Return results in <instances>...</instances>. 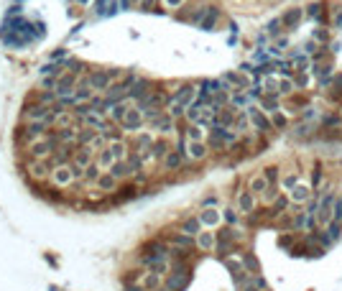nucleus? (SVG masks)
I'll return each mask as SVG.
<instances>
[{"mask_svg":"<svg viewBox=\"0 0 342 291\" xmlns=\"http://www.w3.org/2000/svg\"><path fill=\"white\" fill-rule=\"evenodd\" d=\"M95 184H97V192H102V194H113V192L118 189V179H115L110 171H102L100 179H97Z\"/></svg>","mask_w":342,"mask_h":291,"instance_id":"obj_18","label":"nucleus"},{"mask_svg":"<svg viewBox=\"0 0 342 291\" xmlns=\"http://www.w3.org/2000/svg\"><path fill=\"white\" fill-rule=\"evenodd\" d=\"M207 13H209V5H200V8H197V10L192 13V18H189V21H192L194 26H200V23H202V21L207 18Z\"/></svg>","mask_w":342,"mask_h":291,"instance_id":"obj_40","label":"nucleus"},{"mask_svg":"<svg viewBox=\"0 0 342 291\" xmlns=\"http://www.w3.org/2000/svg\"><path fill=\"white\" fill-rule=\"evenodd\" d=\"M133 110V102L131 100H125V102H120V105H115L113 107V113H110V118L115 120V123H123L125 118H128V113Z\"/></svg>","mask_w":342,"mask_h":291,"instance_id":"obj_25","label":"nucleus"},{"mask_svg":"<svg viewBox=\"0 0 342 291\" xmlns=\"http://www.w3.org/2000/svg\"><path fill=\"white\" fill-rule=\"evenodd\" d=\"M271 123H274V128L283 131V128L289 125V118H286V115H283V113L278 110V113H274V115H271Z\"/></svg>","mask_w":342,"mask_h":291,"instance_id":"obj_45","label":"nucleus"},{"mask_svg":"<svg viewBox=\"0 0 342 291\" xmlns=\"http://www.w3.org/2000/svg\"><path fill=\"white\" fill-rule=\"evenodd\" d=\"M169 151H171V146H169V141H166V138H158V141L153 143V148H151L153 158H161V161L166 158V153H169Z\"/></svg>","mask_w":342,"mask_h":291,"instance_id":"obj_30","label":"nucleus"},{"mask_svg":"<svg viewBox=\"0 0 342 291\" xmlns=\"http://www.w3.org/2000/svg\"><path fill=\"white\" fill-rule=\"evenodd\" d=\"M294 133L304 138V136H309V133H312V125H307V123H299V125L294 128Z\"/></svg>","mask_w":342,"mask_h":291,"instance_id":"obj_51","label":"nucleus"},{"mask_svg":"<svg viewBox=\"0 0 342 291\" xmlns=\"http://www.w3.org/2000/svg\"><path fill=\"white\" fill-rule=\"evenodd\" d=\"M248 102V95L245 92H232L230 95V107H243Z\"/></svg>","mask_w":342,"mask_h":291,"instance_id":"obj_42","label":"nucleus"},{"mask_svg":"<svg viewBox=\"0 0 342 291\" xmlns=\"http://www.w3.org/2000/svg\"><path fill=\"white\" fill-rule=\"evenodd\" d=\"M335 28H340L342 31V5L340 8H335Z\"/></svg>","mask_w":342,"mask_h":291,"instance_id":"obj_56","label":"nucleus"},{"mask_svg":"<svg viewBox=\"0 0 342 291\" xmlns=\"http://www.w3.org/2000/svg\"><path fill=\"white\" fill-rule=\"evenodd\" d=\"M332 220H335V194L330 192V184H327L322 189V199L317 205V225L319 227H327Z\"/></svg>","mask_w":342,"mask_h":291,"instance_id":"obj_1","label":"nucleus"},{"mask_svg":"<svg viewBox=\"0 0 342 291\" xmlns=\"http://www.w3.org/2000/svg\"><path fill=\"white\" fill-rule=\"evenodd\" d=\"M192 281V268H174L169 276H166V289L169 291H184Z\"/></svg>","mask_w":342,"mask_h":291,"instance_id":"obj_4","label":"nucleus"},{"mask_svg":"<svg viewBox=\"0 0 342 291\" xmlns=\"http://www.w3.org/2000/svg\"><path fill=\"white\" fill-rule=\"evenodd\" d=\"M194 240H197V248L200 250H214V245H217V235L209 232V230H202Z\"/></svg>","mask_w":342,"mask_h":291,"instance_id":"obj_21","label":"nucleus"},{"mask_svg":"<svg viewBox=\"0 0 342 291\" xmlns=\"http://www.w3.org/2000/svg\"><path fill=\"white\" fill-rule=\"evenodd\" d=\"M161 281H164V276H158V274H153V271H143V274L138 276V284H140L146 291H158L161 289Z\"/></svg>","mask_w":342,"mask_h":291,"instance_id":"obj_17","label":"nucleus"},{"mask_svg":"<svg viewBox=\"0 0 342 291\" xmlns=\"http://www.w3.org/2000/svg\"><path fill=\"white\" fill-rule=\"evenodd\" d=\"M207 143L205 141H189L187 143V161H205L207 158Z\"/></svg>","mask_w":342,"mask_h":291,"instance_id":"obj_15","label":"nucleus"},{"mask_svg":"<svg viewBox=\"0 0 342 291\" xmlns=\"http://www.w3.org/2000/svg\"><path fill=\"white\" fill-rule=\"evenodd\" d=\"M169 245H171V250L174 253H192V248L197 245V240L194 238H189V235H184V232H171V238H169Z\"/></svg>","mask_w":342,"mask_h":291,"instance_id":"obj_8","label":"nucleus"},{"mask_svg":"<svg viewBox=\"0 0 342 291\" xmlns=\"http://www.w3.org/2000/svg\"><path fill=\"white\" fill-rule=\"evenodd\" d=\"M325 232H327V235H330V240L335 243V240H337V238L342 235V222H337V220H332V222L327 225V230H325Z\"/></svg>","mask_w":342,"mask_h":291,"instance_id":"obj_39","label":"nucleus"},{"mask_svg":"<svg viewBox=\"0 0 342 291\" xmlns=\"http://www.w3.org/2000/svg\"><path fill=\"white\" fill-rule=\"evenodd\" d=\"M184 161H187V156H184L179 148H171V151L166 153V158H164V171H176V169H182Z\"/></svg>","mask_w":342,"mask_h":291,"instance_id":"obj_16","label":"nucleus"},{"mask_svg":"<svg viewBox=\"0 0 342 291\" xmlns=\"http://www.w3.org/2000/svg\"><path fill=\"white\" fill-rule=\"evenodd\" d=\"M278 197H281V192H278V184H271V187H268L263 194H261V199H263L266 205H271V207H274V202L278 199Z\"/></svg>","mask_w":342,"mask_h":291,"instance_id":"obj_36","label":"nucleus"},{"mask_svg":"<svg viewBox=\"0 0 342 291\" xmlns=\"http://www.w3.org/2000/svg\"><path fill=\"white\" fill-rule=\"evenodd\" d=\"M294 92H296V82L291 77H281L278 79V95L281 97H291Z\"/></svg>","mask_w":342,"mask_h":291,"instance_id":"obj_27","label":"nucleus"},{"mask_svg":"<svg viewBox=\"0 0 342 291\" xmlns=\"http://www.w3.org/2000/svg\"><path fill=\"white\" fill-rule=\"evenodd\" d=\"M294 67L299 69V74H304V72H307V67H309V59H307V57L301 54V57H299V59L294 62Z\"/></svg>","mask_w":342,"mask_h":291,"instance_id":"obj_50","label":"nucleus"},{"mask_svg":"<svg viewBox=\"0 0 342 291\" xmlns=\"http://www.w3.org/2000/svg\"><path fill=\"white\" fill-rule=\"evenodd\" d=\"M314 118V107H304L301 110V123H307V120H312Z\"/></svg>","mask_w":342,"mask_h":291,"instance_id":"obj_55","label":"nucleus"},{"mask_svg":"<svg viewBox=\"0 0 342 291\" xmlns=\"http://www.w3.org/2000/svg\"><path fill=\"white\" fill-rule=\"evenodd\" d=\"M125 291H146L140 284H125Z\"/></svg>","mask_w":342,"mask_h":291,"instance_id":"obj_59","label":"nucleus"},{"mask_svg":"<svg viewBox=\"0 0 342 291\" xmlns=\"http://www.w3.org/2000/svg\"><path fill=\"white\" fill-rule=\"evenodd\" d=\"M148 95H151V82H148V79H138L136 84H131V89H128V100H131V102H133V100L140 102V100L148 97Z\"/></svg>","mask_w":342,"mask_h":291,"instance_id":"obj_14","label":"nucleus"},{"mask_svg":"<svg viewBox=\"0 0 342 291\" xmlns=\"http://www.w3.org/2000/svg\"><path fill=\"white\" fill-rule=\"evenodd\" d=\"M248 115H250V125L256 128V133L261 136V138H266V136H271L274 133V123H271V118L261 110V107H248Z\"/></svg>","mask_w":342,"mask_h":291,"instance_id":"obj_3","label":"nucleus"},{"mask_svg":"<svg viewBox=\"0 0 342 291\" xmlns=\"http://www.w3.org/2000/svg\"><path fill=\"white\" fill-rule=\"evenodd\" d=\"M131 3H133V5H140V0H131Z\"/></svg>","mask_w":342,"mask_h":291,"instance_id":"obj_61","label":"nucleus"},{"mask_svg":"<svg viewBox=\"0 0 342 291\" xmlns=\"http://www.w3.org/2000/svg\"><path fill=\"white\" fill-rule=\"evenodd\" d=\"M51 171H54V166H51V161L49 158H44V161H28V176L31 179H36V181H46V179H51Z\"/></svg>","mask_w":342,"mask_h":291,"instance_id":"obj_6","label":"nucleus"},{"mask_svg":"<svg viewBox=\"0 0 342 291\" xmlns=\"http://www.w3.org/2000/svg\"><path fill=\"white\" fill-rule=\"evenodd\" d=\"M151 131H156V133H161V136H171V133H176V120H174L169 113H161V115L151 123Z\"/></svg>","mask_w":342,"mask_h":291,"instance_id":"obj_10","label":"nucleus"},{"mask_svg":"<svg viewBox=\"0 0 342 291\" xmlns=\"http://www.w3.org/2000/svg\"><path fill=\"white\" fill-rule=\"evenodd\" d=\"M92 148L89 146H79L77 151H74V156H71V163H74V169H77V179L79 176H84V171L92 166Z\"/></svg>","mask_w":342,"mask_h":291,"instance_id":"obj_5","label":"nucleus"},{"mask_svg":"<svg viewBox=\"0 0 342 291\" xmlns=\"http://www.w3.org/2000/svg\"><path fill=\"white\" fill-rule=\"evenodd\" d=\"M312 194H314V192H312V187H309V184H304V181H299V184L289 192L291 205H299V207H301V205H307V202L312 199Z\"/></svg>","mask_w":342,"mask_h":291,"instance_id":"obj_11","label":"nucleus"},{"mask_svg":"<svg viewBox=\"0 0 342 291\" xmlns=\"http://www.w3.org/2000/svg\"><path fill=\"white\" fill-rule=\"evenodd\" d=\"M138 8H140V10H151V8H153V0H140Z\"/></svg>","mask_w":342,"mask_h":291,"instance_id":"obj_58","label":"nucleus"},{"mask_svg":"<svg viewBox=\"0 0 342 291\" xmlns=\"http://www.w3.org/2000/svg\"><path fill=\"white\" fill-rule=\"evenodd\" d=\"M217 18H220V10L214 8V5H209V13H207V18L200 23V28L202 31H212L214 28V23H217Z\"/></svg>","mask_w":342,"mask_h":291,"instance_id":"obj_32","label":"nucleus"},{"mask_svg":"<svg viewBox=\"0 0 342 291\" xmlns=\"http://www.w3.org/2000/svg\"><path fill=\"white\" fill-rule=\"evenodd\" d=\"M278 171H281L278 166H266V169H263V176L268 179V184H278V176H281Z\"/></svg>","mask_w":342,"mask_h":291,"instance_id":"obj_47","label":"nucleus"},{"mask_svg":"<svg viewBox=\"0 0 342 291\" xmlns=\"http://www.w3.org/2000/svg\"><path fill=\"white\" fill-rule=\"evenodd\" d=\"M301 18H304V10H301V8H289V10L281 15V23H283V28H296Z\"/></svg>","mask_w":342,"mask_h":291,"instance_id":"obj_20","label":"nucleus"},{"mask_svg":"<svg viewBox=\"0 0 342 291\" xmlns=\"http://www.w3.org/2000/svg\"><path fill=\"white\" fill-rule=\"evenodd\" d=\"M158 291H169V289H166V286H161V289H158Z\"/></svg>","mask_w":342,"mask_h":291,"instance_id":"obj_62","label":"nucleus"},{"mask_svg":"<svg viewBox=\"0 0 342 291\" xmlns=\"http://www.w3.org/2000/svg\"><path fill=\"white\" fill-rule=\"evenodd\" d=\"M268 187H271V184H268V179L263 176V171H261V174H253V176L248 179V189H250L256 197H261V194H263Z\"/></svg>","mask_w":342,"mask_h":291,"instance_id":"obj_19","label":"nucleus"},{"mask_svg":"<svg viewBox=\"0 0 342 291\" xmlns=\"http://www.w3.org/2000/svg\"><path fill=\"white\" fill-rule=\"evenodd\" d=\"M307 13H309L312 18H319V15H325V5H322V3H312Z\"/></svg>","mask_w":342,"mask_h":291,"instance_id":"obj_49","label":"nucleus"},{"mask_svg":"<svg viewBox=\"0 0 342 291\" xmlns=\"http://www.w3.org/2000/svg\"><path fill=\"white\" fill-rule=\"evenodd\" d=\"M281 28H283L281 18H276V21H271V23H268V33H271V36H276V33H281Z\"/></svg>","mask_w":342,"mask_h":291,"instance_id":"obj_52","label":"nucleus"},{"mask_svg":"<svg viewBox=\"0 0 342 291\" xmlns=\"http://www.w3.org/2000/svg\"><path fill=\"white\" fill-rule=\"evenodd\" d=\"M263 92L266 95H278V79L276 77H268L266 82H263ZM281 97V95H278Z\"/></svg>","mask_w":342,"mask_h":291,"instance_id":"obj_46","label":"nucleus"},{"mask_svg":"<svg viewBox=\"0 0 342 291\" xmlns=\"http://www.w3.org/2000/svg\"><path fill=\"white\" fill-rule=\"evenodd\" d=\"M299 181H301V176H299V171H294V174H286V176L281 179V187H283L286 192H291Z\"/></svg>","mask_w":342,"mask_h":291,"instance_id":"obj_38","label":"nucleus"},{"mask_svg":"<svg viewBox=\"0 0 342 291\" xmlns=\"http://www.w3.org/2000/svg\"><path fill=\"white\" fill-rule=\"evenodd\" d=\"M187 0H164V5L169 8V10H176V8H182Z\"/></svg>","mask_w":342,"mask_h":291,"instance_id":"obj_54","label":"nucleus"},{"mask_svg":"<svg viewBox=\"0 0 342 291\" xmlns=\"http://www.w3.org/2000/svg\"><path fill=\"white\" fill-rule=\"evenodd\" d=\"M87 77H89V87L97 89V92H107L113 87V77H110L107 69H95V72H89Z\"/></svg>","mask_w":342,"mask_h":291,"instance_id":"obj_9","label":"nucleus"},{"mask_svg":"<svg viewBox=\"0 0 342 291\" xmlns=\"http://www.w3.org/2000/svg\"><path fill=\"white\" fill-rule=\"evenodd\" d=\"M340 115H342V102H340Z\"/></svg>","mask_w":342,"mask_h":291,"instance_id":"obj_63","label":"nucleus"},{"mask_svg":"<svg viewBox=\"0 0 342 291\" xmlns=\"http://www.w3.org/2000/svg\"><path fill=\"white\" fill-rule=\"evenodd\" d=\"M294 240H296V235L294 232H283L281 238H278V245L283 248V250H294L291 245H294Z\"/></svg>","mask_w":342,"mask_h":291,"instance_id":"obj_44","label":"nucleus"},{"mask_svg":"<svg viewBox=\"0 0 342 291\" xmlns=\"http://www.w3.org/2000/svg\"><path fill=\"white\" fill-rule=\"evenodd\" d=\"M59 102V97H57V92L54 89H44L41 95H39V105H46V107H54Z\"/></svg>","mask_w":342,"mask_h":291,"instance_id":"obj_33","label":"nucleus"},{"mask_svg":"<svg viewBox=\"0 0 342 291\" xmlns=\"http://www.w3.org/2000/svg\"><path fill=\"white\" fill-rule=\"evenodd\" d=\"M258 107L266 113V115H274L281 110V105H278V95H263L261 97V102H258Z\"/></svg>","mask_w":342,"mask_h":291,"instance_id":"obj_22","label":"nucleus"},{"mask_svg":"<svg viewBox=\"0 0 342 291\" xmlns=\"http://www.w3.org/2000/svg\"><path fill=\"white\" fill-rule=\"evenodd\" d=\"M194 84H182L171 97H169V102H179V105H184V107H189L192 105V100H194Z\"/></svg>","mask_w":342,"mask_h":291,"instance_id":"obj_12","label":"nucleus"},{"mask_svg":"<svg viewBox=\"0 0 342 291\" xmlns=\"http://www.w3.org/2000/svg\"><path fill=\"white\" fill-rule=\"evenodd\" d=\"M115 163H118V158L113 156V151H110V148H102L100 156H97V166H100L102 171H110Z\"/></svg>","mask_w":342,"mask_h":291,"instance_id":"obj_26","label":"nucleus"},{"mask_svg":"<svg viewBox=\"0 0 342 291\" xmlns=\"http://www.w3.org/2000/svg\"><path fill=\"white\" fill-rule=\"evenodd\" d=\"M110 174L120 181V179H128V176H133V171H131V166H128V161H118L113 169H110Z\"/></svg>","mask_w":342,"mask_h":291,"instance_id":"obj_28","label":"nucleus"},{"mask_svg":"<svg viewBox=\"0 0 342 291\" xmlns=\"http://www.w3.org/2000/svg\"><path fill=\"white\" fill-rule=\"evenodd\" d=\"M143 123H146V120H143V113H140L138 107H133V110L128 113V118L120 123V128H123V131H128V133H140Z\"/></svg>","mask_w":342,"mask_h":291,"instance_id":"obj_13","label":"nucleus"},{"mask_svg":"<svg viewBox=\"0 0 342 291\" xmlns=\"http://www.w3.org/2000/svg\"><path fill=\"white\" fill-rule=\"evenodd\" d=\"M322 128H325V131H330V128H342V115L340 113L325 115V118H322Z\"/></svg>","mask_w":342,"mask_h":291,"instance_id":"obj_34","label":"nucleus"},{"mask_svg":"<svg viewBox=\"0 0 342 291\" xmlns=\"http://www.w3.org/2000/svg\"><path fill=\"white\" fill-rule=\"evenodd\" d=\"M100 174H102V169H100L97 163H92V166L84 171V179H87V181H97V179H100Z\"/></svg>","mask_w":342,"mask_h":291,"instance_id":"obj_48","label":"nucleus"},{"mask_svg":"<svg viewBox=\"0 0 342 291\" xmlns=\"http://www.w3.org/2000/svg\"><path fill=\"white\" fill-rule=\"evenodd\" d=\"M74 179H77V169H74L71 161H69V163H62V166H54V171H51V184H54L57 189L71 187Z\"/></svg>","mask_w":342,"mask_h":291,"instance_id":"obj_2","label":"nucleus"},{"mask_svg":"<svg viewBox=\"0 0 342 291\" xmlns=\"http://www.w3.org/2000/svg\"><path fill=\"white\" fill-rule=\"evenodd\" d=\"M235 205H238V212H243V215H253L256 212V205H258V197L250 192V189H240L238 194H235Z\"/></svg>","mask_w":342,"mask_h":291,"instance_id":"obj_7","label":"nucleus"},{"mask_svg":"<svg viewBox=\"0 0 342 291\" xmlns=\"http://www.w3.org/2000/svg\"><path fill=\"white\" fill-rule=\"evenodd\" d=\"M217 205H220V199H217V197H214V194H209V197H205V199H202V207H214V210H217Z\"/></svg>","mask_w":342,"mask_h":291,"instance_id":"obj_53","label":"nucleus"},{"mask_svg":"<svg viewBox=\"0 0 342 291\" xmlns=\"http://www.w3.org/2000/svg\"><path fill=\"white\" fill-rule=\"evenodd\" d=\"M205 133H202V125H189L187 128V141H202Z\"/></svg>","mask_w":342,"mask_h":291,"instance_id":"obj_43","label":"nucleus"},{"mask_svg":"<svg viewBox=\"0 0 342 291\" xmlns=\"http://www.w3.org/2000/svg\"><path fill=\"white\" fill-rule=\"evenodd\" d=\"M289 207H291V197H289V194H281V197L274 202L276 215H283V212H289Z\"/></svg>","mask_w":342,"mask_h":291,"instance_id":"obj_37","label":"nucleus"},{"mask_svg":"<svg viewBox=\"0 0 342 291\" xmlns=\"http://www.w3.org/2000/svg\"><path fill=\"white\" fill-rule=\"evenodd\" d=\"M278 67H281V74H283V77H289V74H291V64H289V62H281Z\"/></svg>","mask_w":342,"mask_h":291,"instance_id":"obj_57","label":"nucleus"},{"mask_svg":"<svg viewBox=\"0 0 342 291\" xmlns=\"http://www.w3.org/2000/svg\"><path fill=\"white\" fill-rule=\"evenodd\" d=\"M235 128H238V133H248V128H250V115H248V110H238Z\"/></svg>","mask_w":342,"mask_h":291,"instance_id":"obj_31","label":"nucleus"},{"mask_svg":"<svg viewBox=\"0 0 342 291\" xmlns=\"http://www.w3.org/2000/svg\"><path fill=\"white\" fill-rule=\"evenodd\" d=\"M202 222H200V217H187L184 222H182V232L184 235H189V238H197L200 232H202Z\"/></svg>","mask_w":342,"mask_h":291,"instance_id":"obj_23","label":"nucleus"},{"mask_svg":"<svg viewBox=\"0 0 342 291\" xmlns=\"http://www.w3.org/2000/svg\"><path fill=\"white\" fill-rule=\"evenodd\" d=\"M243 266H245V271H248L250 276H256V274H258V261H256V256H253V253H243Z\"/></svg>","mask_w":342,"mask_h":291,"instance_id":"obj_35","label":"nucleus"},{"mask_svg":"<svg viewBox=\"0 0 342 291\" xmlns=\"http://www.w3.org/2000/svg\"><path fill=\"white\" fill-rule=\"evenodd\" d=\"M107 148L113 151V156H115L118 161H125V158L131 156V148H128V146L123 143V141H113V143L107 146Z\"/></svg>","mask_w":342,"mask_h":291,"instance_id":"obj_29","label":"nucleus"},{"mask_svg":"<svg viewBox=\"0 0 342 291\" xmlns=\"http://www.w3.org/2000/svg\"><path fill=\"white\" fill-rule=\"evenodd\" d=\"M240 291H258L256 286H245V289H240Z\"/></svg>","mask_w":342,"mask_h":291,"instance_id":"obj_60","label":"nucleus"},{"mask_svg":"<svg viewBox=\"0 0 342 291\" xmlns=\"http://www.w3.org/2000/svg\"><path fill=\"white\" fill-rule=\"evenodd\" d=\"M197 217H200V222H202L205 227H214V225H220L222 215H220V212H217L214 207H207V210H202V212H200Z\"/></svg>","mask_w":342,"mask_h":291,"instance_id":"obj_24","label":"nucleus"},{"mask_svg":"<svg viewBox=\"0 0 342 291\" xmlns=\"http://www.w3.org/2000/svg\"><path fill=\"white\" fill-rule=\"evenodd\" d=\"M222 220H225L227 225H232V227H235V225L240 222V212H238V210H232V207H227V210L222 212Z\"/></svg>","mask_w":342,"mask_h":291,"instance_id":"obj_41","label":"nucleus"}]
</instances>
